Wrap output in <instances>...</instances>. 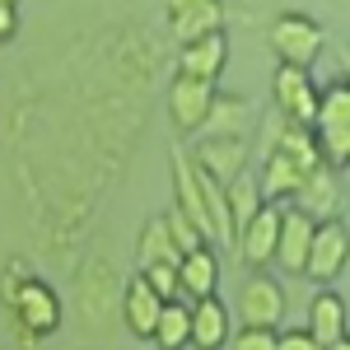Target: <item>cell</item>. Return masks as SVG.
<instances>
[{
    "mask_svg": "<svg viewBox=\"0 0 350 350\" xmlns=\"http://www.w3.org/2000/svg\"><path fill=\"white\" fill-rule=\"evenodd\" d=\"M318 163H323V154H318V140H313V131L285 126V122L275 117L257 187H262V196H267V201H280V206H285V201L299 191V183H304V178L318 168Z\"/></svg>",
    "mask_w": 350,
    "mask_h": 350,
    "instance_id": "1",
    "label": "cell"
},
{
    "mask_svg": "<svg viewBox=\"0 0 350 350\" xmlns=\"http://www.w3.org/2000/svg\"><path fill=\"white\" fill-rule=\"evenodd\" d=\"M5 308H10V332H14V341H24V346H38L42 336L61 332V295H56L42 275H28Z\"/></svg>",
    "mask_w": 350,
    "mask_h": 350,
    "instance_id": "2",
    "label": "cell"
},
{
    "mask_svg": "<svg viewBox=\"0 0 350 350\" xmlns=\"http://www.w3.org/2000/svg\"><path fill=\"white\" fill-rule=\"evenodd\" d=\"M313 140L327 168H346L350 163V94L346 84H332L318 98V117H313Z\"/></svg>",
    "mask_w": 350,
    "mask_h": 350,
    "instance_id": "3",
    "label": "cell"
},
{
    "mask_svg": "<svg viewBox=\"0 0 350 350\" xmlns=\"http://www.w3.org/2000/svg\"><path fill=\"white\" fill-rule=\"evenodd\" d=\"M271 98H275V117H280L285 126L313 131L323 89L313 84V75H308L304 66H275V75H271Z\"/></svg>",
    "mask_w": 350,
    "mask_h": 350,
    "instance_id": "4",
    "label": "cell"
},
{
    "mask_svg": "<svg viewBox=\"0 0 350 350\" xmlns=\"http://www.w3.org/2000/svg\"><path fill=\"white\" fill-rule=\"evenodd\" d=\"M267 42H271V52L280 56V66H313L318 56H323V42H327V33L323 24L313 19V14H299V10H285L275 24H271L267 33Z\"/></svg>",
    "mask_w": 350,
    "mask_h": 350,
    "instance_id": "5",
    "label": "cell"
},
{
    "mask_svg": "<svg viewBox=\"0 0 350 350\" xmlns=\"http://www.w3.org/2000/svg\"><path fill=\"white\" fill-rule=\"evenodd\" d=\"M346 252H350L346 224H341L336 215L318 219V229H313V239H308V257H304V280L332 285V280L346 271Z\"/></svg>",
    "mask_w": 350,
    "mask_h": 350,
    "instance_id": "6",
    "label": "cell"
},
{
    "mask_svg": "<svg viewBox=\"0 0 350 350\" xmlns=\"http://www.w3.org/2000/svg\"><path fill=\"white\" fill-rule=\"evenodd\" d=\"M280 201H262L257 206V215L247 219L239 229V257H243V267L247 271H267L271 262H275V239H280Z\"/></svg>",
    "mask_w": 350,
    "mask_h": 350,
    "instance_id": "7",
    "label": "cell"
},
{
    "mask_svg": "<svg viewBox=\"0 0 350 350\" xmlns=\"http://www.w3.org/2000/svg\"><path fill=\"white\" fill-rule=\"evenodd\" d=\"M239 318H243V327H267V332L285 327V290H280V280H275V275L252 271V275L243 280Z\"/></svg>",
    "mask_w": 350,
    "mask_h": 350,
    "instance_id": "8",
    "label": "cell"
},
{
    "mask_svg": "<svg viewBox=\"0 0 350 350\" xmlns=\"http://www.w3.org/2000/svg\"><path fill=\"white\" fill-rule=\"evenodd\" d=\"M215 89L219 84H201V80H187V75H173V84H168V122H173V131L201 135L206 112L215 103Z\"/></svg>",
    "mask_w": 350,
    "mask_h": 350,
    "instance_id": "9",
    "label": "cell"
},
{
    "mask_svg": "<svg viewBox=\"0 0 350 350\" xmlns=\"http://www.w3.org/2000/svg\"><path fill=\"white\" fill-rule=\"evenodd\" d=\"M247 150H252V140H206V135H201V140L191 145L187 159H191L196 173H206L211 183L224 187V183H234L239 173H247Z\"/></svg>",
    "mask_w": 350,
    "mask_h": 350,
    "instance_id": "10",
    "label": "cell"
},
{
    "mask_svg": "<svg viewBox=\"0 0 350 350\" xmlns=\"http://www.w3.org/2000/svg\"><path fill=\"white\" fill-rule=\"evenodd\" d=\"M224 66H229V38L224 33H211V38H196L187 47H178L173 75H187V80H201V84H219Z\"/></svg>",
    "mask_w": 350,
    "mask_h": 350,
    "instance_id": "11",
    "label": "cell"
},
{
    "mask_svg": "<svg viewBox=\"0 0 350 350\" xmlns=\"http://www.w3.org/2000/svg\"><path fill=\"white\" fill-rule=\"evenodd\" d=\"M206 140H252V103L243 94H224L215 89V103L206 112Z\"/></svg>",
    "mask_w": 350,
    "mask_h": 350,
    "instance_id": "12",
    "label": "cell"
},
{
    "mask_svg": "<svg viewBox=\"0 0 350 350\" xmlns=\"http://www.w3.org/2000/svg\"><path fill=\"white\" fill-rule=\"evenodd\" d=\"M318 219L304 215L299 206L280 211V239H275V262L285 275H304V257H308V239H313Z\"/></svg>",
    "mask_w": 350,
    "mask_h": 350,
    "instance_id": "13",
    "label": "cell"
},
{
    "mask_svg": "<svg viewBox=\"0 0 350 350\" xmlns=\"http://www.w3.org/2000/svg\"><path fill=\"white\" fill-rule=\"evenodd\" d=\"M290 206H299L304 215H313V219H332L336 206H341V173L327 168V163H318V168L299 183V191L290 196Z\"/></svg>",
    "mask_w": 350,
    "mask_h": 350,
    "instance_id": "14",
    "label": "cell"
},
{
    "mask_svg": "<svg viewBox=\"0 0 350 350\" xmlns=\"http://www.w3.org/2000/svg\"><path fill=\"white\" fill-rule=\"evenodd\" d=\"M178 290L196 304V299H211L219 290V257L211 243H201V247H191L178 257Z\"/></svg>",
    "mask_w": 350,
    "mask_h": 350,
    "instance_id": "15",
    "label": "cell"
},
{
    "mask_svg": "<svg viewBox=\"0 0 350 350\" xmlns=\"http://www.w3.org/2000/svg\"><path fill=\"white\" fill-rule=\"evenodd\" d=\"M234 313L219 304V295L211 299H196L191 304V346L187 350H224L229 336H234Z\"/></svg>",
    "mask_w": 350,
    "mask_h": 350,
    "instance_id": "16",
    "label": "cell"
},
{
    "mask_svg": "<svg viewBox=\"0 0 350 350\" xmlns=\"http://www.w3.org/2000/svg\"><path fill=\"white\" fill-rule=\"evenodd\" d=\"M346 299L336 295V290H318V295L308 299V323H304V332L318 341V346H332V341H346Z\"/></svg>",
    "mask_w": 350,
    "mask_h": 350,
    "instance_id": "17",
    "label": "cell"
},
{
    "mask_svg": "<svg viewBox=\"0 0 350 350\" xmlns=\"http://www.w3.org/2000/svg\"><path fill=\"white\" fill-rule=\"evenodd\" d=\"M168 28H173V42L178 47H187L196 38H211V33H224V5L219 0H201V5H191L183 14H173Z\"/></svg>",
    "mask_w": 350,
    "mask_h": 350,
    "instance_id": "18",
    "label": "cell"
},
{
    "mask_svg": "<svg viewBox=\"0 0 350 350\" xmlns=\"http://www.w3.org/2000/svg\"><path fill=\"white\" fill-rule=\"evenodd\" d=\"M159 299L150 295V285L135 275L131 285H126V295H122V323H126V332L131 336H140V341H150V332H154V323H159Z\"/></svg>",
    "mask_w": 350,
    "mask_h": 350,
    "instance_id": "19",
    "label": "cell"
},
{
    "mask_svg": "<svg viewBox=\"0 0 350 350\" xmlns=\"http://www.w3.org/2000/svg\"><path fill=\"white\" fill-rule=\"evenodd\" d=\"M150 341H154V350H187L191 346V304H183V299L163 304Z\"/></svg>",
    "mask_w": 350,
    "mask_h": 350,
    "instance_id": "20",
    "label": "cell"
},
{
    "mask_svg": "<svg viewBox=\"0 0 350 350\" xmlns=\"http://www.w3.org/2000/svg\"><path fill=\"white\" fill-rule=\"evenodd\" d=\"M262 201H267V196H262V187H257L252 173H239L234 183H224V211H229V234H234V239H239L243 224L257 215Z\"/></svg>",
    "mask_w": 350,
    "mask_h": 350,
    "instance_id": "21",
    "label": "cell"
},
{
    "mask_svg": "<svg viewBox=\"0 0 350 350\" xmlns=\"http://www.w3.org/2000/svg\"><path fill=\"white\" fill-rule=\"evenodd\" d=\"M135 257H140V267H178V247H173V239H168V229H163V215H154L145 229H140V243H135Z\"/></svg>",
    "mask_w": 350,
    "mask_h": 350,
    "instance_id": "22",
    "label": "cell"
},
{
    "mask_svg": "<svg viewBox=\"0 0 350 350\" xmlns=\"http://www.w3.org/2000/svg\"><path fill=\"white\" fill-rule=\"evenodd\" d=\"M145 285H150V295L159 299V304H173V299H183V290H178V267H140L135 271Z\"/></svg>",
    "mask_w": 350,
    "mask_h": 350,
    "instance_id": "23",
    "label": "cell"
},
{
    "mask_svg": "<svg viewBox=\"0 0 350 350\" xmlns=\"http://www.w3.org/2000/svg\"><path fill=\"white\" fill-rule=\"evenodd\" d=\"M163 229H168V239H173V247H178V252H191V247H201V243H206L201 234H196V224H191L178 206L163 215Z\"/></svg>",
    "mask_w": 350,
    "mask_h": 350,
    "instance_id": "24",
    "label": "cell"
},
{
    "mask_svg": "<svg viewBox=\"0 0 350 350\" xmlns=\"http://www.w3.org/2000/svg\"><path fill=\"white\" fill-rule=\"evenodd\" d=\"M224 350H275V332H267V327H239Z\"/></svg>",
    "mask_w": 350,
    "mask_h": 350,
    "instance_id": "25",
    "label": "cell"
},
{
    "mask_svg": "<svg viewBox=\"0 0 350 350\" xmlns=\"http://www.w3.org/2000/svg\"><path fill=\"white\" fill-rule=\"evenodd\" d=\"M275 350H323L304 327H275Z\"/></svg>",
    "mask_w": 350,
    "mask_h": 350,
    "instance_id": "26",
    "label": "cell"
},
{
    "mask_svg": "<svg viewBox=\"0 0 350 350\" xmlns=\"http://www.w3.org/2000/svg\"><path fill=\"white\" fill-rule=\"evenodd\" d=\"M24 280H28V262H19V257H14V262H5V275H0V299L10 304V299H14V290H19Z\"/></svg>",
    "mask_w": 350,
    "mask_h": 350,
    "instance_id": "27",
    "label": "cell"
},
{
    "mask_svg": "<svg viewBox=\"0 0 350 350\" xmlns=\"http://www.w3.org/2000/svg\"><path fill=\"white\" fill-rule=\"evenodd\" d=\"M14 33H19V14H14V5H0V47H5Z\"/></svg>",
    "mask_w": 350,
    "mask_h": 350,
    "instance_id": "28",
    "label": "cell"
},
{
    "mask_svg": "<svg viewBox=\"0 0 350 350\" xmlns=\"http://www.w3.org/2000/svg\"><path fill=\"white\" fill-rule=\"evenodd\" d=\"M191 5H201V0H163V10H168V19H173V14H183V10H191Z\"/></svg>",
    "mask_w": 350,
    "mask_h": 350,
    "instance_id": "29",
    "label": "cell"
},
{
    "mask_svg": "<svg viewBox=\"0 0 350 350\" xmlns=\"http://www.w3.org/2000/svg\"><path fill=\"white\" fill-rule=\"evenodd\" d=\"M323 350H350V346H346V341H332V346H323Z\"/></svg>",
    "mask_w": 350,
    "mask_h": 350,
    "instance_id": "30",
    "label": "cell"
},
{
    "mask_svg": "<svg viewBox=\"0 0 350 350\" xmlns=\"http://www.w3.org/2000/svg\"><path fill=\"white\" fill-rule=\"evenodd\" d=\"M0 5H19V0H0Z\"/></svg>",
    "mask_w": 350,
    "mask_h": 350,
    "instance_id": "31",
    "label": "cell"
}]
</instances>
